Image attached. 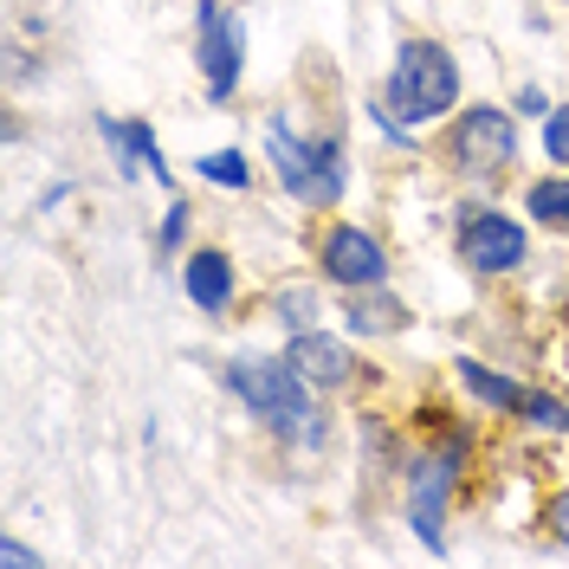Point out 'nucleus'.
Listing matches in <instances>:
<instances>
[{
  "label": "nucleus",
  "instance_id": "10",
  "mask_svg": "<svg viewBox=\"0 0 569 569\" xmlns=\"http://www.w3.org/2000/svg\"><path fill=\"white\" fill-rule=\"evenodd\" d=\"M188 298H194L201 311H227V305H233V266H227L220 252H194V259H188Z\"/></svg>",
  "mask_w": 569,
  "mask_h": 569
},
{
  "label": "nucleus",
  "instance_id": "1",
  "mask_svg": "<svg viewBox=\"0 0 569 569\" xmlns=\"http://www.w3.org/2000/svg\"><path fill=\"white\" fill-rule=\"evenodd\" d=\"M453 98H460L453 59H447L440 46H427V39L401 46V66H395V78H389V110H401L408 123H427V117L453 110Z\"/></svg>",
  "mask_w": 569,
  "mask_h": 569
},
{
  "label": "nucleus",
  "instance_id": "14",
  "mask_svg": "<svg viewBox=\"0 0 569 569\" xmlns=\"http://www.w3.org/2000/svg\"><path fill=\"white\" fill-rule=\"evenodd\" d=\"M350 323L369 330V337H389L395 323H401V305L395 298H350Z\"/></svg>",
  "mask_w": 569,
  "mask_h": 569
},
{
  "label": "nucleus",
  "instance_id": "15",
  "mask_svg": "<svg viewBox=\"0 0 569 569\" xmlns=\"http://www.w3.org/2000/svg\"><path fill=\"white\" fill-rule=\"evenodd\" d=\"M201 176L220 181V188H247L252 169H247V156H240V149H213V156H201Z\"/></svg>",
  "mask_w": 569,
  "mask_h": 569
},
{
  "label": "nucleus",
  "instance_id": "12",
  "mask_svg": "<svg viewBox=\"0 0 569 569\" xmlns=\"http://www.w3.org/2000/svg\"><path fill=\"white\" fill-rule=\"evenodd\" d=\"M460 382H466L472 395H479V401H492V408H505V415H511V408L525 415V401H531V389H518V382H505V376H492L486 362H460Z\"/></svg>",
  "mask_w": 569,
  "mask_h": 569
},
{
  "label": "nucleus",
  "instance_id": "21",
  "mask_svg": "<svg viewBox=\"0 0 569 569\" xmlns=\"http://www.w3.org/2000/svg\"><path fill=\"white\" fill-rule=\"evenodd\" d=\"M0 557H7L13 569H27V563H33V550H27V543H0Z\"/></svg>",
  "mask_w": 569,
  "mask_h": 569
},
{
  "label": "nucleus",
  "instance_id": "16",
  "mask_svg": "<svg viewBox=\"0 0 569 569\" xmlns=\"http://www.w3.org/2000/svg\"><path fill=\"white\" fill-rule=\"evenodd\" d=\"M279 318L291 323V330H311V318H318V298H311L305 284H291V291H279Z\"/></svg>",
  "mask_w": 569,
  "mask_h": 569
},
{
  "label": "nucleus",
  "instance_id": "5",
  "mask_svg": "<svg viewBox=\"0 0 569 569\" xmlns=\"http://www.w3.org/2000/svg\"><path fill=\"white\" fill-rule=\"evenodd\" d=\"M453 156H460L466 169H505V162H518L511 117L505 110H466L460 130H453Z\"/></svg>",
  "mask_w": 569,
  "mask_h": 569
},
{
  "label": "nucleus",
  "instance_id": "17",
  "mask_svg": "<svg viewBox=\"0 0 569 569\" xmlns=\"http://www.w3.org/2000/svg\"><path fill=\"white\" fill-rule=\"evenodd\" d=\"M543 149H550V162H569V104L550 110V123H543Z\"/></svg>",
  "mask_w": 569,
  "mask_h": 569
},
{
  "label": "nucleus",
  "instance_id": "13",
  "mask_svg": "<svg viewBox=\"0 0 569 569\" xmlns=\"http://www.w3.org/2000/svg\"><path fill=\"white\" fill-rule=\"evenodd\" d=\"M525 208H531L537 220H543V227H557V233H569V181H563V176H557V181H537Z\"/></svg>",
  "mask_w": 569,
  "mask_h": 569
},
{
  "label": "nucleus",
  "instance_id": "4",
  "mask_svg": "<svg viewBox=\"0 0 569 569\" xmlns=\"http://www.w3.org/2000/svg\"><path fill=\"white\" fill-rule=\"evenodd\" d=\"M460 259L479 266V272H511L525 259V227L505 220V213H486V208H460Z\"/></svg>",
  "mask_w": 569,
  "mask_h": 569
},
{
  "label": "nucleus",
  "instance_id": "6",
  "mask_svg": "<svg viewBox=\"0 0 569 569\" xmlns=\"http://www.w3.org/2000/svg\"><path fill=\"white\" fill-rule=\"evenodd\" d=\"M453 466L460 453L447 447V453H433L427 466H415V479H408V518H415V531H421L427 550H447V537H440V511H447V486H453Z\"/></svg>",
  "mask_w": 569,
  "mask_h": 569
},
{
  "label": "nucleus",
  "instance_id": "18",
  "mask_svg": "<svg viewBox=\"0 0 569 569\" xmlns=\"http://www.w3.org/2000/svg\"><path fill=\"white\" fill-rule=\"evenodd\" d=\"M525 415H531L537 427H569V408L557 401V395H531V401H525Z\"/></svg>",
  "mask_w": 569,
  "mask_h": 569
},
{
  "label": "nucleus",
  "instance_id": "8",
  "mask_svg": "<svg viewBox=\"0 0 569 569\" xmlns=\"http://www.w3.org/2000/svg\"><path fill=\"white\" fill-rule=\"evenodd\" d=\"M240 46H247V27L240 20H220L213 0L201 7V66H208V91L227 98L233 78H240Z\"/></svg>",
  "mask_w": 569,
  "mask_h": 569
},
{
  "label": "nucleus",
  "instance_id": "9",
  "mask_svg": "<svg viewBox=\"0 0 569 569\" xmlns=\"http://www.w3.org/2000/svg\"><path fill=\"white\" fill-rule=\"evenodd\" d=\"M284 362L311 382V389H343L356 369V356L337 343V337H323V330H298V343L284 350Z\"/></svg>",
  "mask_w": 569,
  "mask_h": 569
},
{
  "label": "nucleus",
  "instance_id": "19",
  "mask_svg": "<svg viewBox=\"0 0 569 569\" xmlns=\"http://www.w3.org/2000/svg\"><path fill=\"white\" fill-rule=\"evenodd\" d=\"M181 233H188V208H169V220H162V247H176Z\"/></svg>",
  "mask_w": 569,
  "mask_h": 569
},
{
  "label": "nucleus",
  "instance_id": "2",
  "mask_svg": "<svg viewBox=\"0 0 569 569\" xmlns=\"http://www.w3.org/2000/svg\"><path fill=\"white\" fill-rule=\"evenodd\" d=\"M227 382H233V395L247 401L252 415H266V421H284L298 427V433H318V415H311V382L291 369V362H259V356H247V362H233L227 369Z\"/></svg>",
  "mask_w": 569,
  "mask_h": 569
},
{
  "label": "nucleus",
  "instance_id": "11",
  "mask_svg": "<svg viewBox=\"0 0 569 569\" xmlns=\"http://www.w3.org/2000/svg\"><path fill=\"white\" fill-rule=\"evenodd\" d=\"M104 137L117 142V156H123V169H142L149 162V176L162 181V156H156V137H149V123H104Z\"/></svg>",
  "mask_w": 569,
  "mask_h": 569
},
{
  "label": "nucleus",
  "instance_id": "20",
  "mask_svg": "<svg viewBox=\"0 0 569 569\" xmlns=\"http://www.w3.org/2000/svg\"><path fill=\"white\" fill-rule=\"evenodd\" d=\"M550 525H557V537H563V543H569V492L557 498V505H550Z\"/></svg>",
  "mask_w": 569,
  "mask_h": 569
},
{
  "label": "nucleus",
  "instance_id": "7",
  "mask_svg": "<svg viewBox=\"0 0 569 569\" xmlns=\"http://www.w3.org/2000/svg\"><path fill=\"white\" fill-rule=\"evenodd\" d=\"M323 272H330L337 284H350V291H369V284H382L389 259H382V247H376L369 233H356V227H337V233L323 240Z\"/></svg>",
  "mask_w": 569,
  "mask_h": 569
},
{
  "label": "nucleus",
  "instance_id": "3",
  "mask_svg": "<svg viewBox=\"0 0 569 569\" xmlns=\"http://www.w3.org/2000/svg\"><path fill=\"white\" fill-rule=\"evenodd\" d=\"M272 162H279V181L291 194H305V201H337V188H343V142L323 137V142H298L284 123H272Z\"/></svg>",
  "mask_w": 569,
  "mask_h": 569
}]
</instances>
